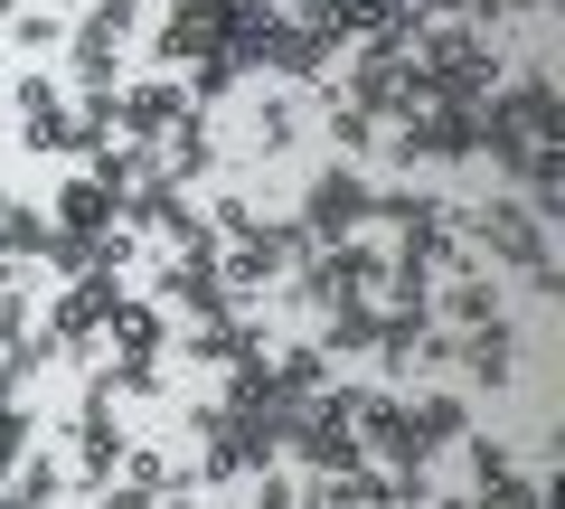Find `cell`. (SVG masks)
Listing matches in <instances>:
<instances>
[{
	"label": "cell",
	"instance_id": "4",
	"mask_svg": "<svg viewBox=\"0 0 565 509\" xmlns=\"http://www.w3.org/2000/svg\"><path fill=\"white\" fill-rule=\"evenodd\" d=\"M122 303V274H76V284H57V303L39 311V330L57 340V359L95 368L104 359V311Z\"/></svg>",
	"mask_w": 565,
	"mask_h": 509
},
{
	"label": "cell",
	"instance_id": "21",
	"mask_svg": "<svg viewBox=\"0 0 565 509\" xmlns=\"http://www.w3.org/2000/svg\"><path fill=\"white\" fill-rule=\"evenodd\" d=\"M0 57H29V66L66 57V10H39V0H20V20L0 29Z\"/></svg>",
	"mask_w": 565,
	"mask_h": 509
},
{
	"label": "cell",
	"instance_id": "13",
	"mask_svg": "<svg viewBox=\"0 0 565 509\" xmlns=\"http://www.w3.org/2000/svg\"><path fill=\"white\" fill-rule=\"evenodd\" d=\"M122 218V189L114 180H95V170H66L57 180V199H47V226H57V236H104V226Z\"/></svg>",
	"mask_w": 565,
	"mask_h": 509
},
{
	"label": "cell",
	"instance_id": "10",
	"mask_svg": "<svg viewBox=\"0 0 565 509\" xmlns=\"http://www.w3.org/2000/svg\"><path fill=\"white\" fill-rule=\"evenodd\" d=\"M452 378L509 396V388H519V321L500 311V321H481V330H452Z\"/></svg>",
	"mask_w": 565,
	"mask_h": 509
},
{
	"label": "cell",
	"instance_id": "20",
	"mask_svg": "<svg viewBox=\"0 0 565 509\" xmlns=\"http://www.w3.org/2000/svg\"><path fill=\"white\" fill-rule=\"evenodd\" d=\"M264 368H274V388L292 396V406H311V396H321L330 378H340V368H330L311 340H274V349H264Z\"/></svg>",
	"mask_w": 565,
	"mask_h": 509
},
{
	"label": "cell",
	"instance_id": "7",
	"mask_svg": "<svg viewBox=\"0 0 565 509\" xmlns=\"http://www.w3.org/2000/svg\"><path fill=\"white\" fill-rule=\"evenodd\" d=\"M302 95H292V85H255V95H245V123H236V151H226V170L236 161H282V151L302 142Z\"/></svg>",
	"mask_w": 565,
	"mask_h": 509
},
{
	"label": "cell",
	"instance_id": "5",
	"mask_svg": "<svg viewBox=\"0 0 565 509\" xmlns=\"http://www.w3.org/2000/svg\"><path fill=\"white\" fill-rule=\"evenodd\" d=\"M236 20H245V0H161V66L180 76L199 57H226Z\"/></svg>",
	"mask_w": 565,
	"mask_h": 509
},
{
	"label": "cell",
	"instance_id": "2",
	"mask_svg": "<svg viewBox=\"0 0 565 509\" xmlns=\"http://www.w3.org/2000/svg\"><path fill=\"white\" fill-rule=\"evenodd\" d=\"M377 161H396V170H415V161H434V170L481 161V104H424V114L386 123V132H377Z\"/></svg>",
	"mask_w": 565,
	"mask_h": 509
},
{
	"label": "cell",
	"instance_id": "18",
	"mask_svg": "<svg viewBox=\"0 0 565 509\" xmlns=\"http://www.w3.org/2000/svg\"><path fill=\"white\" fill-rule=\"evenodd\" d=\"M170 481H180V463H170L161 444H122V453H114V471H104V490H95V500H151V490H170Z\"/></svg>",
	"mask_w": 565,
	"mask_h": 509
},
{
	"label": "cell",
	"instance_id": "25",
	"mask_svg": "<svg viewBox=\"0 0 565 509\" xmlns=\"http://www.w3.org/2000/svg\"><path fill=\"white\" fill-rule=\"evenodd\" d=\"M95 509H199V481L180 471V481H170V490H151V500H95Z\"/></svg>",
	"mask_w": 565,
	"mask_h": 509
},
{
	"label": "cell",
	"instance_id": "9",
	"mask_svg": "<svg viewBox=\"0 0 565 509\" xmlns=\"http://www.w3.org/2000/svg\"><path fill=\"white\" fill-rule=\"evenodd\" d=\"M264 311H207V321H189V330H170V349H180L189 368H236V359H264Z\"/></svg>",
	"mask_w": 565,
	"mask_h": 509
},
{
	"label": "cell",
	"instance_id": "22",
	"mask_svg": "<svg viewBox=\"0 0 565 509\" xmlns=\"http://www.w3.org/2000/svg\"><path fill=\"white\" fill-rule=\"evenodd\" d=\"M452 463H462V490H500V481H519V471H527L519 453H509L500 434H481V425H471L462 444H452Z\"/></svg>",
	"mask_w": 565,
	"mask_h": 509
},
{
	"label": "cell",
	"instance_id": "1",
	"mask_svg": "<svg viewBox=\"0 0 565 509\" xmlns=\"http://www.w3.org/2000/svg\"><path fill=\"white\" fill-rule=\"evenodd\" d=\"M452 226H462V245L481 255L490 274H537V265H556V226H546L537 208H519L509 189L462 199V208H452Z\"/></svg>",
	"mask_w": 565,
	"mask_h": 509
},
{
	"label": "cell",
	"instance_id": "24",
	"mask_svg": "<svg viewBox=\"0 0 565 509\" xmlns=\"http://www.w3.org/2000/svg\"><path fill=\"white\" fill-rule=\"evenodd\" d=\"M29 453H39V415H29L20 396H10V406H0V481H10V471H20Z\"/></svg>",
	"mask_w": 565,
	"mask_h": 509
},
{
	"label": "cell",
	"instance_id": "17",
	"mask_svg": "<svg viewBox=\"0 0 565 509\" xmlns=\"http://www.w3.org/2000/svg\"><path fill=\"white\" fill-rule=\"evenodd\" d=\"M405 425H415L424 463H444V453L471 434V396L462 388H424V396H405Z\"/></svg>",
	"mask_w": 565,
	"mask_h": 509
},
{
	"label": "cell",
	"instance_id": "19",
	"mask_svg": "<svg viewBox=\"0 0 565 509\" xmlns=\"http://www.w3.org/2000/svg\"><path fill=\"white\" fill-rule=\"evenodd\" d=\"M311 104H321V142H330V161H377V123H367L359 104H340L330 85H311Z\"/></svg>",
	"mask_w": 565,
	"mask_h": 509
},
{
	"label": "cell",
	"instance_id": "3",
	"mask_svg": "<svg viewBox=\"0 0 565 509\" xmlns=\"http://www.w3.org/2000/svg\"><path fill=\"white\" fill-rule=\"evenodd\" d=\"M367 199H377V170L367 161H321L302 180V199H292V218L311 226V245H340V236L367 226Z\"/></svg>",
	"mask_w": 565,
	"mask_h": 509
},
{
	"label": "cell",
	"instance_id": "8",
	"mask_svg": "<svg viewBox=\"0 0 565 509\" xmlns=\"http://www.w3.org/2000/svg\"><path fill=\"white\" fill-rule=\"evenodd\" d=\"M180 114H189V85L170 76V66H151V76H122V85H114V132H122V142H161Z\"/></svg>",
	"mask_w": 565,
	"mask_h": 509
},
{
	"label": "cell",
	"instance_id": "12",
	"mask_svg": "<svg viewBox=\"0 0 565 509\" xmlns=\"http://www.w3.org/2000/svg\"><path fill=\"white\" fill-rule=\"evenodd\" d=\"M500 311H509V274H490V265H462L434 284V330H481Z\"/></svg>",
	"mask_w": 565,
	"mask_h": 509
},
{
	"label": "cell",
	"instance_id": "23",
	"mask_svg": "<svg viewBox=\"0 0 565 509\" xmlns=\"http://www.w3.org/2000/svg\"><path fill=\"white\" fill-rule=\"evenodd\" d=\"M10 490H20V500H39V509H66V490H76V481H66L57 453H29V463L10 471Z\"/></svg>",
	"mask_w": 565,
	"mask_h": 509
},
{
	"label": "cell",
	"instance_id": "6",
	"mask_svg": "<svg viewBox=\"0 0 565 509\" xmlns=\"http://www.w3.org/2000/svg\"><path fill=\"white\" fill-rule=\"evenodd\" d=\"M10 132H20V151H76V114L47 66H10Z\"/></svg>",
	"mask_w": 565,
	"mask_h": 509
},
{
	"label": "cell",
	"instance_id": "27",
	"mask_svg": "<svg viewBox=\"0 0 565 509\" xmlns=\"http://www.w3.org/2000/svg\"><path fill=\"white\" fill-rule=\"evenodd\" d=\"M10 208H20V189H0V236H10Z\"/></svg>",
	"mask_w": 565,
	"mask_h": 509
},
{
	"label": "cell",
	"instance_id": "14",
	"mask_svg": "<svg viewBox=\"0 0 565 509\" xmlns=\"http://www.w3.org/2000/svg\"><path fill=\"white\" fill-rule=\"evenodd\" d=\"M151 151H161V170H170L180 189L226 180V142H217V123H207V114H180V123H170V132H161Z\"/></svg>",
	"mask_w": 565,
	"mask_h": 509
},
{
	"label": "cell",
	"instance_id": "28",
	"mask_svg": "<svg viewBox=\"0 0 565 509\" xmlns=\"http://www.w3.org/2000/svg\"><path fill=\"white\" fill-rule=\"evenodd\" d=\"M0 104H10V57H0Z\"/></svg>",
	"mask_w": 565,
	"mask_h": 509
},
{
	"label": "cell",
	"instance_id": "15",
	"mask_svg": "<svg viewBox=\"0 0 565 509\" xmlns=\"http://www.w3.org/2000/svg\"><path fill=\"white\" fill-rule=\"evenodd\" d=\"M104 359H170V311L151 293H122L104 311Z\"/></svg>",
	"mask_w": 565,
	"mask_h": 509
},
{
	"label": "cell",
	"instance_id": "26",
	"mask_svg": "<svg viewBox=\"0 0 565 509\" xmlns=\"http://www.w3.org/2000/svg\"><path fill=\"white\" fill-rule=\"evenodd\" d=\"M519 284H527V303H546V311L565 303V265H537V274H519Z\"/></svg>",
	"mask_w": 565,
	"mask_h": 509
},
{
	"label": "cell",
	"instance_id": "11",
	"mask_svg": "<svg viewBox=\"0 0 565 509\" xmlns=\"http://www.w3.org/2000/svg\"><path fill=\"white\" fill-rule=\"evenodd\" d=\"M330 66H340V57H330L321 29H302V20H274V29H264V85H292V95H311Z\"/></svg>",
	"mask_w": 565,
	"mask_h": 509
},
{
	"label": "cell",
	"instance_id": "16",
	"mask_svg": "<svg viewBox=\"0 0 565 509\" xmlns=\"http://www.w3.org/2000/svg\"><path fill=\"white\" fill-rule=\"evenodd\" d=\"M161 311H180V321H207V311H236L217 284V255H170L161 265V293H151Z\"/></svg>",
	"mask_w": 565,
	"mask_h": 509
}]
</instances>
